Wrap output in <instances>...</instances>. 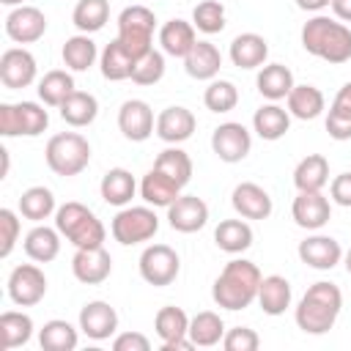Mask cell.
I'll return each mask as SVG.
<instances>
[{"label": "cell", "mask_w": 351, "mask_h": 351, "mask_svg": "<svg viewBox=\"0 0 351 351\" xmlns=\"http://www.w3.org/2000/svg\"><path fill=\"white\" fill-rule=\"evenodd\" d=\"M261 269L252 261L236 258L230 263H225V269L219 271V277L214 280L211 288V299L217 302V307L225 310H244L258 299V288H261Z\"/></svg>", "instance_id": "1"}, {"label": "cell", "mask_w": 351, "mask_h": 351, "mask_svg": "<svg viewBox=\"0 0 351 351\" xmlns=\"http://www.w3.org/2000/svg\"><path fill=\"white\" fill-rule=\"evenodd\" d=\"M343 307V293L335 282H313L296 304V326L304 335H326Z\"/></svg>", "instance_id": "2"}, {"label": "cell", "mask_w": 351, "mask_h": 351, "mask_svg": "<svg viewBox=\"0 0 351 351\" xmlns=\"http://www.w3.org/2000/svg\"><path fill=\"white\" fill-rule=\"evenodd\" d=\"M302 47L310 55L332 66L348 63L351 60V27L329 16H313L302 27Z\"/></svg>", "instance_id": "3"}, {"label": "cell", "mask_w": 351, "mask_h": 351, "mask_svg": "<svg viewBox=\"0 0 351 351\" xmlns=\"http://www.w3.org/2000/svg\"><path fill=\"white\" fill-rule=\"evenodd\" d=\"M55 228L60 230V236H66L77 250H85V247H101L104 244V225L101 219L82 203L71 200V203H63L58 211H55Z\"/></svg>", "instance_id": "4"}, {"label": "cell", "mask_w": 351, "mask_h": 351, "mask_svg": "<svg viewBox=\"0 0 351 351\" xmlns=\"http://www.w3.org/2000/svg\"><path fill=\"white\" fill-rule=\"evenodd\" d=\"M44 159L55 176H80L90 162V143L80 132H60L49 137Z\"/></svg>", "instance_id": "5"}, {"label": "cell", "mask_w": 351, "mask_h": 351, "mask_svg": "<svg viewBox=\"0 0 351 351\" xmlns=\"http://www.w3.org/2000/svg\"><path fill=\"white\" fill-rule=\"evenodd\" d=\"M154 30H156V16L145 5H126L118 14V41L134 60H140L145 52L154 49Z\"/></svg>", "instance_id": "6"}, {"label": "cell", "mask_w": 351, "mask_h": 351, "mask_svg": "<svg viewBox=\"0 0 351 351\" xmlns=\"http://www.w3.org/2000/svg\"><path fill=\"white\" fill-rule=\"evenodd\" d=\"M49 126V115L36 101L0 104V134L3 137H38Z\"/></svg>", "instance_id": "7"}, {"label": "cell", "mask_w": 351, "mask_h": 351, "mask_svg": "<svg viewBox=\"0 0 351 351\" xmlns=\"http://www.w3.org/2000/svg\"><path fill=\"white\" fill-rule=\"evenodd\" d=\"M112 239L123 247H132V244H143L148 239L156 236L159 230V217L154 208L148 206H129V208H121L115 217H112Z\"/></svg>", "instance_id": "8"}, {"label": "cell", "mask_w": 351, "mask_h": 351, "mask_svg": "<svg viewBox=\"0 0 351 351\" xmlns=\"http://www.w3.org/2000/svg\"><path fill=\"white\" fill-rule=\"evenodd\" d=\"M181 271V258L173 247L167 244H151L143 250L140 255V277L154 285V288H165L170 285Z\"/></svg>", "instance_id": "9"}, {"label": "cell", "mask_w": 351, "mask_h": 351, "mask_svg": "<svg viewBox=\"0 0 351 351\" xmlns=\"http://www.w3.org/2000/svg\"><path fill=\"white\" fill-rule=\"evenodd\" d=\"M47 293V277L36 263H19L8 274V296L19 307H33Z\"/></svg>", "instance_id": "10"}, {"label": "cell", "mask_w": 351, "mask_h": 351, "mask_svg": "<svg viewBox=\"0 0 351 351\" xmlns=\"http://www.w3.org/2000/svg\"><path fill=\"white\" fill-rule=\"evenodd\" d=\"M211 148H214V154H217L222 162L236 165V162H241V159L250 154L252 137H250V132H247L244 123L228 121V123H219V126L214 129V134H211Z\"/></svg>", "instance_id": "11"}, {"label": "cell", "mask_w": 351, "mask_h": 351, "mask_svg": "<svg viewBox=\"0 0 351 351\" xmlns=\"http://www.w3.org/2000/svg\"><path fill=\"white\" fill-rule=\"evenodd\" d=\"M118 129L123 132L126 140L132 143H143L156 132V121H154V110L148 107V101L143 99H129L121 104L118 110Z\"/></svg>", "instance_id": "12"}, {"label": "cell", "mask_w": 351, "mask_h": 351, "mask_svg": "<svg viewBox=\"0 0 351 351\" xmlns=\"http://www.w3.org/2000/svg\"><path fill=\"white\" fill-rule=\"evenodd\" d=\"M36 80V58L25 47H11L0 55V82L8 90H19L33 85Z\"/></svg>", "instance_id": "13"}, {"label": "cell", "mask_w": 351, "mask_h": 351, "mask_svg": "<svg viewBox=\"0 0 351 351\" xmlns=\"http://www.w3.org/2000/svg\"><path fill=\"white\" fill-rule=\"evenodd\" d=\"M47 33V16L36 5H16L5 16V36L16 44H33Z\"/></svg>", "instance_id": "14"}, {"label": "cell", "mask_w": 351, "mask_h": 351, "mask_svg": "<svg viewBox=\"0 0 351 351\" xmlns=\"http://www.w3.org/2000/svg\"><path fill=\"white\" fill-rule=\"evenodd\" d=\"M167 222L178 233H195L208 222V206L197 195H178L167 206Z\"/></svg>", "instance_id": "15"}, {"label": "cell", "mask_w": 351, "mask_h": 351, "mask_svg": "<svg viewBox=\"0 0 351 351\" xmlns=\"http://www.w3.org/2000/svg\"><path fill=\"white\" fill-rule=\"evenodd\" d=\"M71 271L85 285H101L110 277V271H112V258L104 250V244L101 247H85V250L74 252Z\"/></svg>", "instance_id": "16"}, {"label": "cell", "mask_w": 351, "mask_h": 351, "mask_svg": "<svg viewBox=\"0 0 351 351\" xmlns=\"http://www.w3.org/2000/svg\"><path fill=\"white\" fill-rule=\"evenodd\" d=\"M291 214H293V222L304 230H318L329 222L332 217V206H329V197L324 192H299L293 197V206H291Z\"/></svg>", "instance_id": "17"}, {"label": "cell", "mask_w": 351, "mask_h": 351, "mask_svg": "<svg viewBox=\"0 0 351 351\" xmlns=\"http://www.w3.org/2000/svg\"><path fill=\"white\" fill-rule=\"evenodd\" d=\"M299 258L310 269L326 271V269H335L343 261V247H340L337 239L315 233V236H307L304 241H299Z\"/></svg>", "instance_id": "18"}, {"label": "cell", "mask_w": 351, "mask_h": 351, "mask_svg": "<svg viewBox=\"0 0 351 351\" xmlns=\"http://www.w3.org/2000/svg\"><path fill=\"white\" fill-rule=\"evenodd\" d=\"M80 329L90 340H107V337H112L115 329H118V313H115V307H110L101 299L88 302L80 310Z\"/></svg>", "instance_id": "19"}, {"label": "cell", "mask_w": 351, "mask_h": 351, "mask_svg": "<svg viewBox=\"0 0 351 351\" xmlns=\"http://www.w3.org/2000/svg\"><path fill=\"white\" fill-rule=\"evenodd\" d=\"M195 126H197V121H195L192 110L178 107V104L176 107H165L156 115V137L165 140V143H170V145H178V143L189 140L192 132H195Z\"/></svg>", "instance_id": "20"}, {"label": "cell", "mask_w": 351, "mask_h": 351, "mask_svg": "<svg viewBox=\"0 0 351 351\" xmlns=\"http://www.w3.org/2000/svg\"><path fill=\"white\" fill-rule=\"evenodd\" d=\"M230 203L236 208L239 217L244 219H266L271 214V197L263 186L252 184V181H241L233 195H230Z\"/></svg>", "instance_id": "21"}, {"label": "cell", "mask_w": 351, "mask_h": 351, "mask_svg": "<svg viewBox=\"0 0 351 351\" xmlns=\"http://www.w3.org/2000/svg\"><path fill=\"white\" fill-rule=\"evenodd\" d=\"M184 69L192 80H214L222 69V52L211 41H197L184 58Z\"/></svg>", "instance_id": "22"}, {"label": "cell", "mask_w": 351, "mask_h": 351, "mask_svg": "<svg viewBox=\"0 0 351 351\" xmlns=\"http://www.w3.org/2000/svg\"><path fill=\"white\" fill-rule=\"evenodd\" d=\"M159 44H162V52L165 55H170V58H186L189 49L197 44L195 25L192 22H184V19L165 22L162 30H159Z\"/></svg>", "instance_id": "23"}, {"label": "cell", "mask_w": 351, "mask_h": 351, "mask_svg": "<svg viewBox=\"0 0 351 351\" xmlns=\"http://www.w3.org/2000/svg\"><path fill=\"white\" fill-rule=\"evenodd\" d=\"M269 58V44L258 33H241L230 41V60L239 69H261Z\"/></svg>", "instance_id": "24"}, {"label": "cell", "mask_w": 351, "mask_h": 351, "mask_svg": "<svg viewBox=\"0 0 351 351\" xmlns=\"http://www.w3.org/2000/svg\"><path fill=\"white\" fill-rule=\"evenodd\" d=\"M252 129H255V134L261 137V140H269V143H274V140H280V137H285V132L291 129V112L285 110V107H280V104H263L261 110H255V115H252Z\"/></svg>", "instance_id": "25"}, {"label": "cell", "mask_w": 351, "mask_h": 351, "mask_svg": "<svg viewBox=\"0 0 351 351\" xmlns=\"http://www.w3.org/2000/svg\"><path fill=\"white\" fill-rule=\"evenodd\" d=\"M293 184L299 192H321L329 184V159L324 154H307L293 170Z\"/></svg>", "instance_id": "26"}, {"label": "cell", "mask_w": 351, "mask_h": 351, "mask_svg": "<svg viewBox=\"0 0 351 351\" xmlns=\"http://www.w3.org/2000/svg\"><path fill=\"white\" fill-rule=\"evenodd\" d=\"M255 85H258V93L263 99L280 101V99H288V93L293 88V74L282 63H269V66H261Z\"/></svg>", "instance_id": "27"}, {"label": "cell", "mask_w": 351, "mask_h": 351, "mask_svg": "<svg viewBox=\"0 0 351 351\" xmlns=\"http://www.w3.org/2000/svg\"><path fill=\"white\" fill-rule=\"evenodd\" d=\"M140 195H143V200L148 203V206H159V208H167L178 195H181V186L173 181V178H167L165 173H159L156 167L154 170H148L145 176H143V181H140Z\"/></svg>", "instance_id": "28"}, {"label": "cell", "mask_w": 351, "mask_h": 351, "mask_svg": "<svg viewBox=\"0 0 351 351\" xmlns=\"http://www.w3.org/2000/svg\"><path fill=\"white\" fill-rule=\"evenodd\" d=\"M60 252V230L58 228H47V225H36L27 236H25V255L36 263H49L55 261Z\"/></svg>", "instance_id": "29"}, {"label": "cell", "mask_w": 351, "mask_h": 351, "mask_svg": "<svg viewBox=\"0 0 351 351\" xmlns=\"http://www.w3.org/2000/svg\"><path fill=\"white\" fill-rule=\"evenodd\" d=\"M258 304L266 315H282L291 307V282L280 274H269L261 280Z\"/></svg>", "instance_id": "30"}, {"label": "cell", "mask_w": 351, "mask_h": 351, "mask_svg": "<svg viewBox=\"0 0 351 351\" xmlns=\"http://www.w3.org/2000/svg\"><path fill=\"white\" fill-rule=\"evenodd\" d=\"M58 110H60V118H63L69 126L82 129V126H90V123L96 121V115H99V101H96V96L88 93V90H74Z\"/></svg>", "instance_id": "31"}, {"label": "cell", "mask_w": 351, "mask_h": 351, "mask_svg": "<svg viewBox=\"0 0 351 351\" xmlns=\"http://www.w3.org/2000/svg\"><path fill=\"white\" fill-rule=\"evenodd\" d=\"M288 112L299 121H313L324 112V93L315 88V85H293L291 93H288Z\"/></svg>", "instance_id": "32"}, {"label": "cell", "mask_w": 351, "mask_h": 351, "mask_svg": "<svg viewBox=\"0 0 351 351\" xmlns=\"http://www.w3.org/2000/svg\"><path fill=\"white\" fill-rule=\"evenodd\" d=\"M214 241L222 252L239 255L252 247V228L244 219H222L214 230Z\"/></svg>", "instance_id": "33"}, {"label": "cell", "mask_w": 351, "mask_h": 351, "mask_svg": "<svg viewBox=\"0 0 351 351\" xmlns=\"http://www.w3.org/2000/svg\"><path fill=\"white\" fill-rule=\"evenodd\" d=\"M99 189H101L104 203H110V206H126L134 197V192H137V181H134V176L129 170L112 167V170L104 173Z\"/></svg>", "instance_id": "34"}, {"label": "cell", "mask_w": 351, "mask_h": 351, "mask_svg": "<svg viewBox=\"0 0 351 351\" xmlns=\"http://www.w3.org/2000/svg\"><path fill=\"white\" fill-rule=\"evenodd\" d=\"M189 340L195 343V348L200 346V348H211V346H217V343H222V337H225V324H222V318L214 313V310H203V313H197L195 318H189Z\"/></svg>", "instance_id": "35"}, {"label": "cell", "mask_w": 351, "mask_h": 351, "mask_svg": "<svg viewBox=\"0 0 351 351\" xmlns=\"http://www.w3.org/2000/svg\"><path fill=\"white\" fill-rule=\"evenodd\" d=\"M33 337V318L27 313H16V310H5L0 315V346L5 351L25 346Z\"/></svg>", "instance_id": "36"}, {"label": "cell", "mask_w": 351, "mask_h": 351, "mask_svg": "<svg viewBox=\"0 0 351 351\" xmlns=\"http://www.w3.org/2000/svg\"><path fill=\"white\" fill-rule=\"evenodd\" d=\"M99 66H101V77H104V80L121 82V80H129V77H132L134 58H132V55L123 49V44L115 38V41H110V44L101 49Z\"/></svg>", "instance_id": "37"}, {"label": "cell", "mask_w": 351, "mask_h": 351, "mask_svg": "<svg viewBox=\"0 0 351 351\" xmlns=\"http://www.w3.org/2000/svg\"><path fill=\"white\" fill-rule=\"evenodd\" d=\"M74 77L63 69H52L38 80V99L47 107H60L71 93H74Z\"/></svg>", "instance_id": "38"}, {"label": "cell", "mask_w": 351, "mask_h": 351, "mask_svg": "<svg viewBox=\"0 0 351 351\" xmlns=\"http://www.w3.org/2000/svg\"><path fill=\"white\" fill-rule=\"evenodd\" d=\"M38 343L44 351H74L80 337H77V329L63 321V318H52L41 326L38 332Z\"/></svg>", "instance_id": "39"}, {"label": "cell", "mask_w": 351, "mask_h": 351, "mask_svg": "<svg viewBox=\"0 0 351 351\" xmlns=\"http://www.w3.org/2000/svg\"><path fill=\"white\" fill-rule=\"evenodd\" d=\"M110 19V3L107 0H80L71 11V22L80 33H96Z\"/></svg>", "instance_id": "40"}, {"label": "cell", "mask_w": 351, "mask_h": 351, "mask_svg": "<svg viewBox=\"0 0 351 351\" xmlns=\"http://www.w3.org/2000/svg\"><path fill=\"white\" fill-rule=\"evenodd\" d=\"M154 167H156L159 173H165L167 178H173L181 189L192 181V159H189V154H186V151H181L178 145L165 148V151L156 156Z\"/></svg>", "instance_id": "41"}, {"label": "cell", "mask_w": 351, "mask_h": 351, "mask_svg": "<svg viewBox=\"0 0 351 351\" xmlns=\"http://www.w3.org/2000/svg\"><path fill=\"white\" fill-rule=\"evenodd\" d=\"M63 63L71 69V71H88L93 63H96V44L88 33H80V36H71L66 38L63 44Z\"/></svg>", "instance_id": "42"}, {"label": "cell", "mask_w": 351, "mask_h": 351, "mask_svg": "<svg viewBox=\"0 0 351 351\" xmlns=\"http://www.w3.org/2000/svg\"><path fill=\"white\" fill-rule=\"evenodd\" d=\"M55 195L47 186H30L22 192L19 197V214L30 222H41L49 219V214H55Z\"/></svg>", "instance_id": "43"}, {"label": "cell", "mask_w": 351, "mask_h": 351, "mask_svg": "<svg viewBox=\"0 0 351 351\" xmlns=\"http://www.w3.org/2000/svg\"><path fill=\"white\" fill-rule=\"evenodd\" d=\"M154 332L159 335L162 343L186 337V332H189V315H186L181 307L167 304V307H162V310L156 313V318H154Z\"/></svg>", "instance_id": "44"}, {"label": "cell", "mask_w": 351, "mask_h": 351, "mask_svg": "<svg viewBox=\"0 0 351 351\" xmlns=\"http://www.w3.org/2000/svg\"><path fill=\"white\" fill-rule=\"evenodd\" d=\"M203 104L211 112H230L239 104V88L230 80H211L206 93H203Z\"/></svg>", "instance_id": "45"}, {"label": "cell", "mask_w": 351, "mask_h": 351, "mask_svg": "<svg viewBox=\"0 0 351 351\" xmlns=\"http://www.w3.org/2000/svg\"><path fill=\"white\" fill-rule=\"evenodd\" d=\"M192 25L206 36L222 33V27H225V5L219 0H200L195 5V11H192Z\"/></svg>", "instance_id": "46"}, {"label": "cell", "mask_w": 351, "mask_h": 351, "mask_svg": "<svg viewBox=\"0 0 351 351\" xmlns=\"http://www.w3.org/2000/svg\"><path fill=\"white\" fill-rule=\"evenodd\" d=\"M162 77H165V55L151 49L140 60H134V69H132L129 80L137 82V85H156Z\"/></svg>", "instance_id": "47"}, {"label": "cell", "mask_w": 351, "mask_h": 351, "mask_svg": "<svg viewBox=\"0 0 351 351\" xmlns=\"http://www.w3.org/2000/svg\"><path fill=\"white\" fill-rule=\"evenodd\" d=\"M19 241V219L11 208H0V258H8Z\"/></svg>", "instance_id": "48"}, {"label": "cell", "mask_w": 351, "mask_h": 351, "mask_svg": "<svg viewBox=\"0 0 351 351\" xmlns=\"http://www.w3.org/2000/svg\"><path fill=\"white\" fill-rule=\"evenodd\" d=\"M222 346H225V351H258L261 337L250 326H233V329L225 332Z\"/></svg>", "instance_id": "49"}, {"label": "cell", "mask_w": 351, "mask_h": 351, "mask_svg": "<svg viewBox=\"0 0 351 351\" xmlns=\"http://www.w3.org/2000/svg\"><path fill=\"white\" fill-rule=\"evenodd\" d=\"M329 195H332V200H335L337 206L351 208V173L335 176L332 184H329Z\"/></svg>", "instance_id": "50"}, {"label": "cell", "mask_w": 351, "mask_h": 351, "mask_svg": "<svg viewBox=\"0 0 351 351\" xmlns=\"http://www.w3.org/2000/svg\"><path fill=\"white\" fill-rule=\"evenodd\" d=\"M112 348L115 351H148L151 348V340L140 332H123L112 340Z\"/></svg>", "instance_id": "51"}, {"label": "cell", "mask_w": 351, "mask_h": 351, "mask_svg": "<svg viewBox=\"0 0 351 351\" xmlns=\"http://www.w3.org/2000/svg\"><path fill=\"white\" fill-rule=\"evenodd\" d=\"M326 132L332 140H351V118L329 112L326 115Z\"/></svg>", "instance_id": "52"}, {"label": "cell", "mask_w": 351, "mask_h": 351, "mask_svg": "<svg viewBox=\"0 0 351 351\" xmlns=\"http://www.w3.org/2000/svg\"><path fill=\"white\" fill-rule=\"evenodd\" d=\"M329 112L351 118V82H346V85L337 90V96L332 99V107H329Z\"/></svg>", "instance_id": "53"}, {"label": "cell", "mask_w": 351, "mask_h": 351, "mask_svg": "<svg viewBox=\"0 0 351 351\" xmlns=\"http://www.w3.org/2000/svg\"><path fill=\"white\" fill-rule=\"evenodd\" d=\"M192 348H195V343L189 340V335H186V337H178V340L162 343V351H192Z\"/></svg>", "instance_id": "54"}, {"label": "cell", "mask_w": 351, "mask_h": 351, "mask_svg": "<svg viewBox=\"0 0 351 351\" xmlns=\"http://www.w3.org/2000/svg\"><path fill=\"white\" fill-rule=\"evenodd\" d=\"M329 5H332V11H335V16H337V19L351 22V0H332Z\"/></svg>", "instance_id": "55"}, {"label": "cell", "mask_w": 351, "mask_h": 351, "mask_svg": "<svg viewBox=\"0 0 351 351\" xmlns=\"http://www.w3.org/2000/svg\"><path fill=\"white\" fill-rule=\"evenodd\" d=\"M329 3H332V0H296V5H299L302 11H324Z\"/></svg>", "instance_id": "56"}, {"label": "cell", "mask_w": 351, "mask_h": 351, "mask_svg": "<svg viewBox=\"0 0 351 351\" xmlns=\"http://www.w3.org/2000/svg\"><path fill=\"white\" fill-rule=\"evenodd\" d=\"M0 159H3V170H0V178H5V176H8V151H5V148H0Z\"/></svg>", "instance_id": "57"}, {"label": "cell", "mask_w": 351, "mask_h": 351, "mask_svg": "<svg viewBox=\"0 0 351 351\" xmlns=\"http://www.w3.org/2000/svg\"><path fill=\"white\" fill-rule=\"evenodd\" d=\"M343 261H346V271L351 274V247H348V252H343Z\"/></svg>", "instance_id": "58"}, {"label": "cell", "mask_w": 351, "mask_h": 351, "mask_svg": "<svg viewBox=\"0 0 351 351\" xmlns=\"http://www.w3.org/2000/svg\"><path fill=\"white\" fill-rule=\"evenodd\" d=\"M0 3H3V5H14V8H16V5H25V0H0Z\"/></svg>", "instance_id": "59"}]
</instances>
